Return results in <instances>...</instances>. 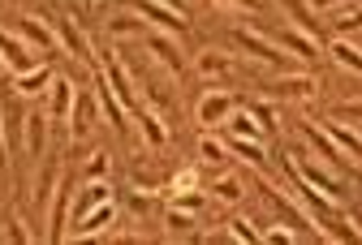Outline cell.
<instances>
[{"instance_id":"d4e9b609","label":"cell","mask_w":362,"mask_h":245,"mask_svg":"<svg viewBox=\"0 0 362 245\" xmlns=\"http://www.w3.org/2000/svg\"><path fill=\"white\" fill-rule=\"evenodd\" d=\"M332 56H337L341 65H349V69H358V73H362V47H354V43L337 39V43H332Z\"/></svg>"},{"instance_id":"e575fe53","label":"cell","mask_w":362,"mask_h":245,"mask_svg":"<svg viewBox=\"0 0 362 245\" xmlns=\"http://www.w3.org/2000/svg\"><path fill=\"white\" fill-rule=\"evenodd\" d=\"M104 172H108V155H104V151H95V160L86 164V181H95V177H104Z\"/></svg>"},{"instance_id":"484cf974","label":"cell","mask_w":362,"mask_h":245,"mask_svg":"<svg viewBox=\"0 0 362 245\" xmlns=\"http://www.w3.org/2000/svg\"><path fill=\"white\" fill-rule=\"evenodd\" d=\"M211 193H216L220 203H238V198H242V181H238V177H220V181L211 185Z\"/></svg>"},{"instance_id":"ffe728a7","label":"cell","mask_w":362,"mask_h":245,"mask_svg":"<svg viewBox=\"0 0 362 245\" xmlns=\"http://www.w3.org/2000/svg\"><path fill=\"white\" fill-rule=\"evenodd\" d=\"M224 129H229L233 138H263V129H259V121H255L250 112H229Z\"/></svg>"},{"instance_id":"74e56055","label":"cell","mask_w":362,"mask_h":245,"mask_svg":"<svg viewBox=\"0 0 362 245\" xmlns=\"http://www.w3.org/2000/svg\"><path fill=\"white\" fill-rule=\"evenodd\" d=\"M194 185H199V177H194V172H181V177L173 181V193H186V189H194Z\"/></svg>"},{"instance_id":"7a4b0ae2","label":"cell","mask_w":362,"mask_h":245,"mask_svg":"<svg viewBox=\"0 0 362 245\" xmlns=\"http://www.w3.org/2000/svg\"><path fill=\"white\" fill-rule=\"evenodd\" d=\"M43 22L52 26V35L65 43V52H69V56H78V61H90V52H86V39H82L78 22H74L69 13H43Z\"/></svg>"},{"instance_id":"3957f363","label":"cell","mask_w":362,"mask_h":245,"mask_svg":"<svg viewBox=\"0 0 362 245\" xmlns=\"http://www.w3.org/2000/svg\"><path fill=\"white\" fill-rule=\"evenodd\" d=\"M0 61H5L13 73H26V69H35L30 43H26L22 35H13V30H0Z\"/></svg>"},{"instance_id":"9a60e30c","label":"cell","mask_w":362,"mask_h":245,"mask_svg":"<svg viewBox=\"0 0 362 245\" xmlns=\"http://www.w3.org/2000/svg\"><path fill=\"white\" fill-rule=\"evenodd\" d=\"M272 95H281V100H310L315 78H281V82H272Z\"/></svg>"},{"instance_id":"f6af8a7d","label":"cell","mask_w":362,"mask_h":245,"mask_svg":"<svg viewBox=\"0 0 362 245\" xmlns=\"http://www.w3.org/2000/svg\"><path fill=\"white\" fill-rule=\"evenodd\" d=\"M320 5H324V9H328V5H337V0H320Z\"/></svg>"},{"instance_id":"2e32d148","label":"cell","mask_w":362,"mask_h":245,"mask_svg":"<svg viewBox=\"0 0 362 245\" xmlns=\"http://www.w3.org/2000/svg\"><path fill=\"white\" fill-rule=\"evenodd\" d=\"M281 47H289V52H298V56H315L320 52V39L315 35H306V30H281Z\"/></svg>"},{"instance_id":"4316f807","label":"cell","mask_w":362,"mask_h":245,"mask_svg":"<svg viewBox=\"0 0 362 245\" xmlns=\"http://www.w3.org/2000/svg\"><path fill=\"white\" fill-rule=\"evenodd\" d=\"M52 185H57V164H48V168H43V177H39V189H35V203H39V207H48Z\"/></svg>"},{"instance_id":"603a6c76","label":"cell","mask_w":362,"mask_h":245,"mask_svg":"<svg viewBox=\"0 0 362 245\" xmlns=\"http://www.w3.org/2000/svg\"><path fill=\"white\" fill-rule=\"evenodd\" d=\"M328 133H332V142L341 146V151H349L354 160H362V133H354L345 125H328Z\"/></svg>"},{"instance_id":"d6a6232c","label":"cell","mask_w":362,"mask_h":245,"mask_svg":"<svg viewBox=\"0 0 362 245\" xmlns=\"http://www.w3.org/2000/svg\"><path fill=\"white\" fill-rule=\"evenodd\" d=\"M22 121H26V116H22V108L13 104V108L5 112V142H18V133H22Z\"/></svg>"},{"instance_id":"7bdbcfd3","label":"cell","mask_w":362,"mask_h":245,"mask_svg":"<svg viewBox=\"0 0 362 245\" xmlns=\"http://www.w3.org/2000/svg\"><path fill=\"white\" fill-rule=\"evenodd\" d=\"M238 5H246V9H255V5H259V0H238Z\"/></svg>"},{"instance_id":"5bb4252c","label":"cell","mask_w":362,"mask_h":245,"mask_svg":"<svg viewBox=\"0 0 362 245\" xmlns=\"http://www.w3.org/2000/svg\"><path fill=\"white\" fill-rule=\"evenodd\" d=\"M90 116H95V95H82L74 100V112H69V138H82L90 129Z\"/></svg>"},{"instance_id":"1f68e13d","label":"cell","mask_w":362,"mask_h":245,"mask_svg":"<svg viewBox=\"0 0 362 245\" xmlns=\"http://www.w3.org/2000/svg\"><path fill=\"white\" fill-rule=\"evenodd\" d=\"M168 228H177V232H190V228H194V215H190L186 207H168Z\"/></svg>"},{"instance_id":"8fae6325","label":"cell","mask_w":362,"mask_h":245,"mask_svg":"<svg viewBox=\"0 0 362 245\" xmlns=\"http://www.w3.org/2000/svg\"><path fill=\"white\" fill-rule=\"evenodd\" d=\"M306 142L315 146V151H320V160H324V164H337V168H341V160H345V155H341V146L332 142V133H328V129L306 125Z\"/></svg>"},{"instance_id":"ac0fdd59","label":"cell","mask_w":362,"mask_h":245,"mask_svg":"<svg viewBox=\"0 0 362 245\" xmlns=\"http://www.w3.org/2000/svg\"><path fill=\"white\" fill-rule=\"evenodd\" d=\"M43 142H48V116L30 112L26 116V151L30 155H43Z\"/></svg>"},{"instance_id":"d590c367","label":"cell","mask_w":362,"mask_h":245,"mask_svg":"<svg viewBox=\"0 0 362 245\" xmlns=\"http://www.w3.org/2000/svg\"><path fill=\"white\" fill-rule=\"evenodd\" d=\"M337 30H341V35H345V30H362V9H354V13L337 18Z\"/></svg>"},{"instance_id":"52a82bcc","label":"cell","mask_w":362,"mask_h":245,"mask_svg":"<svg viewBox=\"0 0 362 245\" xmlns=\"http://www.w3.org/2000/svg\"><path fill=\"white\" fill-rule=\"evenodd\" d=\"M134 13H139V18H151L156 26H164V30H173V35L186 30L181 13H177V9H168V5H160V0H139V5H134Z\"/></svg>"},{"instance_id":"ab89813d","label":"cell","mask_w":362,"mask_h":245,"mask_svg":"<svg viewBox=\"0 0 362 245\" xmlns=\"http://www.w3.org/2000/svg\"><path fill=\"white\" fill-rule=\"evenodd\" d=\"M160 5H168V9H177V13H186V0H160Z\"/></svg>"},{"instance_id":"4fadbf2b","label":"cell","mask_w":362,"mask_h":245,"mask_svg":"<svg viewBox=\"0 0 362 245\" xmlns=\"http://www.w3.org/2000/svg\"><path fill=\"white\" fill-rule=\"evenodd\" d=\"M43 86H52V69L48 65H35V69H26V73L13 78V90L18 95H39Z\"/></svg>"},{"instance_id":"6da1fadb","label":"cell","mask_w":362,"mask_h":245,"mask_svg":"<svg viewBox=\"0 0 362 245\" xmlns=\"http://www.w3.org/2000/svg\"><path fill=\"white\" fill-rule=\"evenodd\" d=\"M289 164H293V172H298L302 181H310L315 189H320L324 198H332V203H341V198H345V181H341V177H332L324 164H315V160H306V155H298V160H289Z\"/></svg>"},{"instance_id":"e0dca14e","label":"cell","mask_w":362,"mask_h":245,"mask_svg":"<svg viewBox=\"0 0 362 245\" xmlns=\"http://www.w3.org/2000/svg\"><path fill=\"white\" fill-rule=\"evenodd\" d=\"M112 198V189H108V181L104 177H95V181H86V189H82V198H78V215H86L90 207H100V203H108Z\"/></svg>"},{"instance_id":"83f0119b","label":"cell","mask_w":362,"mask_h":245,"mask_svg":"<svg viewBox=\"0 0 362 245\" xmlns=\"http://www.w3.org/2000/svg\"><path fill=\"white\" fill-rule=\"evenodd\" d=\"M108 30H112V35H143V18L121 13V18H112V22H108Z\"/></svg>"},{"instance_id":"836d02e7","label":"cell","mask_w":362,"mask_h":245,"mask_svg":"<svg viewBox=\"0 0 362 245\" xmlns=\"http://www.w3.org/2000/svg\"><path fill=\"white\" fill-rule=\"evenodd\" d=\"M250 116L259 121V129H263V133H272V129H276V112H272L267 104H255V108H250Z\"/></svg>"},{"instance_id":"cb8c5ba5","label":"cell","mask_w":362,"mask_h":245,"mask_svg":"<svg viewBox=\"0 0 362 245\" xmlns=\"http://www.w3.org/2000/svg\"><path fill=\"white\" fill-rule=\"evenodd\" d=\"M199 73L203 78H229V56L224 52H203L199 56Z\"/></svg>"},{"instance_id":"d6986e66","label":"cell","mask_w":362,"mask_h":245,"mask_svg":"<svg viewBox=\"0 0 362 245\" xmlns=\"http://www.w3.org/2000/svg\"><path fill=\"white\" fill-rule=\"evenodd\" d=\"M65 207H69V189L65 185H57V198H52V207H48V241H61V224H65Z\"/></svg>"},{"instance_id":"30bf717a","label":"cell","mask_w":362,"mask_h":245,"mask_svg":"<svg viewBox=\"0 0 362 245\" xmlns=\"http://www.w3.org/2000/svg\"><path fill=\"white\" fill-rule=\"evenodd\" d=\"M74 82L69 78H52V104H48V112L57 116V121H69V112H74Z\"/></svg>"},{"instance_id":"5b68a950","label":"cell","mask_w":362,"mask_h":245,"mask_svg":"<svg viewBox=\"0 0 362 245\" xmlns=\"http://www.w3.org/2000/svg\"><path fill=\"white\" fill-rule=\"evenodd\" d=\"M233 43L242 47V52H250L255 61H267V65H281V61H285V56L276 52V43H272V39H263L259 30H246V26H242V30L233 35Z\"/></svg>"},{"instance_id":"4dcf8cb0","label":"cell","mask_w":362,"mask_h":245,"mask_svg":"<svg viewBox=\"0 0 362 245\" xmlns=\"http://www.w3.org/2000/svg\"><path fill=\"white\" fill-rule=\"evenodd\" d=\"M224 155H229V142H220V138H203V160H207V164H220Z\"/></svg>"},{"instance_id":"44dd1931","label":"cell","mask_w":362,"mask_h":245,"mask_svg":"<svg viewBox=\"0 0 362 245\" xmlns=\"http://www.w3.org/2000/svg\"><path fill=\"white\" fill-rule=\"evenodd\" d=\"M229 151H233V155H242V160H250V164H267L259 138H233V133H229Z\"/></svg>"},{"instance_id":"7402d4cb","label":"cell","mask_w":362,"mask_h":245,"mask_svg":"<svg viewBox=\"0 0 362 245\" xmlns=\"http://www.w3.org/2000/svg\"><path fill=\"white\" fill-rule=\"evenodd\" d=\"M139 129H143L147 146H156V151L168 142V133H164V125H160V116H156V112H139Z\"/></svg>"},{"instance_id":"277c9868","label":"cell","mask_w":362,"mask_h":245,"mask_svg":"<svg viewBox=\"0 0 362 245\" xmlns=\"http://www.w3.org/2000/svg\"><path fill=\"white\" fill-rule=\"evenodd\" d=\"M229 112H233V95L229 90H207L203 100H199V125H224L229 121Z\"/></svg>"},{"instance_id":"f35d334b","label":"cell","mask_w":362,"mask_h":245,"mask_svg":"<svg viewBox=\"0 0 362 245\" xmlns=\"http://www.w3.org/2000/svg\"><path fill=\"white\" fill-rule=\"evenodd\" d=\"M9 241H30V232L22 228V220H9V232H5Z\"/></svg>"},{"instance_id":"f1b7e54d","label":"cell","mask_w":362,"mask_h":245,"mask_svg":"<svg viewBox=\"0 0 362 245\" xmlns=\"http://www.w3.org/2000/svg\"><path fill=\"white\" fill-rule=\"evenodd\" d=\"M285 9L293 13V22H298V26H302L306 35H315V18H310V9L302 5V0H285Z\"/></svg>"},{"instance_id":"ee69618b","label":"cell","mask_w":362,"mask_h":245,"mask_svg":"<svg viewBox=\"0 0 362 245\" xmlns=\"http://www.w3.org/2000/svg\"><path fill=\"white\" fill-rule=\"evenodd\" d=\"M82 5H86V9H95V5H100V0H82Z\"/></svg>"},{"instance_id":"9c48e42d","label":"cell","mask_w":362,"mask_h":245,"mask_svg":"<svg viewBox=\"0 0 362 245\" xmlns=\"http://www.w3.org/2000/svg\"><path fill=\"white\" fill-rule=\"evenodd\" d=\"M18 35H22L26 43H35L39 52H52V47H57L52 26H48V22H39V18H22V22H18Z\"/></svg>"},{"instance_id":"b9f144b4","label":"cell","mask_w":362,"mask_h":245,"mask_svg":"<svg viewBox=\"0 0 362 245\" xmlns=\"http://www.w3.org/2000/svg\"><path fill=\"white\" fill-rule=\"evenodd\" d=\"M5 151H9V142H5V125H0V160H5Z\"/></svg>"},{"instance_id":"8992f818","label":"cell","mask_w":362,"mask_h":245,"mask_svg":"<svg viewBox=\"0 0 362 245\" xmlns=\"http://www.w3.org/2000/svg\"><path fill=\"white\" fill-rule=\"evenodd\" d=\"M112 220H117V207H112V198H108V203H100V207H90L86 215H78V228H74V237H78V241H86V237L104 232Z\"/></svg>"},{"instance_id":"ba28073f","label":"cell","mask_w":362,"mask_h":245,"mask_svg":"<svg viewBox=\"0 0 362 245\" xmlns=\"http://www.w3.org/2000/svg\"><path fill=\"white\" fill-rule=\"evenodd\" d=\"M104 82L112 86V95H117L125 108H134V86H129V73H125L121 56H104Z\"/></svg>"},{"instance_id":"60d3db41","label":"cell","mask_w":362,"mask_h":245,"mask_svg":"<svg viewBox=\"0 0 362 245\" xmlns=\"http://www.w3.org/2000/svg\"><path fill=\"white\" fill-rule=\"evenodd\" d=\"M345 112H349V116H362V100H358V104H345Z\"/></svg>"},{"instance_id":"8d00e7d4","label":"cell","mask_w":362,"mask_h":245,"mask_svg":"<svg viewBox=\"0 0 362 245\" xmlns=\"http://www.w3.org/2000/svg\"><path fill=\"white\" fill-rule=\"evenodd\" d=\"M298 237H302L298 228H267L263 232V241H298Z\"/></svg>"},{"instance_id":"f546056e","label":"cell","mask_w":362,"mask_h":245,"mask_svg":"<svg viewBox=\"0 0 362 245\" xmlns=\"http://www.w3.org/2000/svg\"><path fill=\"white\" fill-rule=\"evenodd\" d=\"M229 237H238V241H263V232L259 228H250V220H229Z\"/></svg>"},{"instance_id":"7c38bea8","label":"cell","mask_w":362,"mask_h":245,"mask_svg":"<svg viewBox=\"0 0 362 245\" xmlns=\"http://www.w3.org/2000/svg\"><path fill=\"white\" fill-rule=\"evenodd\" d=\"M147 52H151L160 65H168V73H181V69H186V65H181V56H177V43L164 39V35H151V39H147Z\"/></svg>"}]
</instances>
